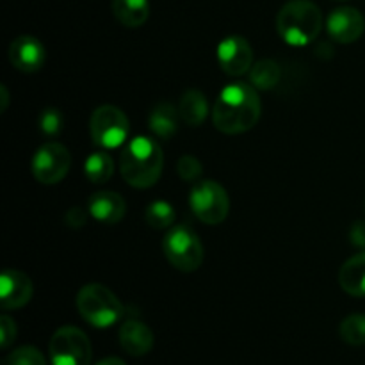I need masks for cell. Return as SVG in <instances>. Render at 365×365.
Listing matches in <instances>:
<instances>
[{"instance_id": "19", "label": "cell", "mask_w": 365, "mask_h": 365, "mask_svg": "<svg viewBox=\"0 0 365 365\" xmlns=\"http://www.w3.org/2000/svg\"><path fill=\"white\" fill-rule=\"evenodd\" d=\"M178 109H175L173 103L163 102L153 107L150 114V128L153 134L160 139H171L178 130Z\"/></svg>"}, {"instance_id": "26", "label": "cell", "mask_w": 365, "mask_h": 365, "mask_svg": "<svg viewBox=\"0 0 365 365\" xmlns=\"http://www.w3.org/2000/svg\"><path fill=\"white\" fill-rule=\"evenodd\" d=\"M178 177L185 182H196L202 175V163L192 155H182L177 163Z\"/></svg>"}, {"instance_id": "6", "label": "cell", "mask_w": 365, "mask_h": 365, "mask_svg": "<svg viewBox=\"0 0 365 365\" xmlns=\"http://www.w3.org/2000/svg\"><path fill=\"white\" fill-rule=\"evenodd\" d=\"M189 207L202 223L220 225L230 212V200L223 185L214 180L196 182L189 192Z\"/></svg>"}, {"instance_id": "5", "label": "cell", "mask_w": 365, "mask_h": 365, "mask_svg": "<svg viewBox=\"0 0 365 365\" xmlns=\"http://www.w3.org/2000/svg\"><path fill=\"white\" fill-rule=\"evenodd\" d=\"M168 262L178 271L192 273L203 264V245L189 225H175L163 241Z\"/></svg>"}, {"instance_id": "14", "label": "cell", "mask_w": 365, "mask_h": 365, "mask_svg": "<svg viewBox=\"0 0 365 365\" xmlns=\"http://www.w3.org/2000/svg\"><path fill=\"white\" fill-rule=\"evenodd\" d=\"M127 203L120 192L114 191H100L89 198L88 212L93 220L100 221L103 225H116L123 220Z\"/></svg>"}, {"instance_id": "17", "label": "cell", "mask_w": 365, "mask_h": 365, "mask_svg": "<svg viewBox=\"0 0 365 365\" xmlns=\"http://www.w3.org/2000/svg\"><path fill=\"white\" fill-rule=\"evenodd\" d=\"M110 7L114 18L128 29L141 27L150 16L148 0H113Z\"/></svg>"}, {"instance_id": "2", "label": "cell", "mask_w": 365, "mask_h": 365, "mask_svg": "<svg viewBox=\"0 0 365 365\" xmlns=\"http://www.w3.org/2000/svg\"><path fill=\"white\" fill-rule=\"evenodd\" d=\"M163 148L152 138H134L120 157L121 177L135 189L155 185L163 175Z\"/></svg>"}, {"instance_id": "20", "label": "cell", "mask_w": 365, "mask_h": 365, "mask_svg": "<svg viewBox=\"0 0 365 365\" xmlns=\"http://www.w3.org/2000/svg\"><path fill=\"white\" fill-rule=\"evenodd\" d=\"M282 77V68L277 61L273 59H262L257 64H253L252 71H250V81H252V86L257 89H262V91H267V89L274 88V86L280 82Z\"/></svg>"}, {"instance_id": "11", "label": "cell", "mask_w": 365, "mask_h": 365, "mask_svg": "<svg viewBox=\"0 0 365 365\" xmlns=\"http://www.w3.org/2000/svg\"><path fill=\"white\" fill-rule=\"evenodd\" d=\"M327 31L334 41L349 45L362 38L365 31V18L355 7H337L327 20Z\"/></svg>"}, {"instance_id": "12", "label": "cell", "mask_w": 365, "mask_h": 365, "mask_svg": "<svg viewBox=\"0 0 365 365\" xmlns=\"http://www.w3.org/2000/svg\"><path fill=\"white\" fill-rule=\"evenodd\" d=\"M32 282L18 269H6L0 277V305L6 310H16L32 299Z\"/></svg>"}, {"instance_id": "9", "label": "cell", "mask_w": 365, "mask_h": 365, "mask_svg": "<svg viewBox=\"0 0 365 365\" xmlns=\"http://www.w3.org/2000/svg\"><path fill=\"white\" fill-rule=\"evenodd\" d=\"M32 175L45 185L59 184L68 175L71 166V155L64 145L48 141L36 150L32 157Z\"/></svg>"}, {"instance_id": "3", "label": "cell", "mask_w": 365, "mask_h": 365, "mask_svg": "<svg viewBox=\"0 0 365 365\" xmlns=\"http://www.w3.org/2000/svg\"><path fill=\"white\" fill-rule=\"evenodd\" d=\"M323 29V13L310 0H291L277 16V31L285 43L305 46L319 36Z\"/></svg>"}, {"instance_id": "18", "label": "cell", "mask_w": 365, "mask_h": 365, "mask_svg": "<svg viewBox=\"0 0 365 365\" xmlns=\"http://www.w3.org/2000/svg\"><path fill=\"white\" fill-rule=\"evenodd\" d=\"M178 114L189 127H200L209 114V102L198 89H189L182 95L178 103Z\"/></svg>"}, {"instance_id": "1", "label": "cell", "mask_w": 365, "mask_h": 365, "mask_svg": "<svg viewBox=\"0 0 365 365\" xmlns=\"http://www.w3.org/2000/svg\"><path fill=\"white\" fill-rule=\"evenodd\" d=\"M262 113L257 88L246 82H232L223 89L214 103V127L228 135L252 130Z\"/></svg>"}, {"instance_id": "21", "label": "cell", "mask_w": 365, "mask_h": 365, "mask_svg": "<svg viewBox=\"0 0 365 365\" xmlns=\"http://www.w3.org/2000/svg\"><path fill=\"white\" fill-rule=\"evenodd\" d=\"M114 173L113 157L107 152H93L84 163V175L93 184H103Z\"/></svg>"}, {"instance_id": "29", "label": "cell", "mask_w": 365, "mask_h": 365, "mask_svg": "<svg viewBox=\"0 0 365 365\" xmlns=\"http://www.w3.org/2000/svg\"><path fill=\"white\" fill-rule=\"evenodd\" d=\"M349 239H351V245L356 246V248H365V221L353 223L351 230H349Z\"/></svg>"}, {"instance_id": "27", "label": "cell", "mask_w": 365, "mask_h": 365, "mask_svg": "<svg viewBox=\"0 0 365 365\" xmlns=\"http://www.w3.org/2000/svg\"><path fill=\"white\" fill-rule=\"evenodd\" d=\"M16 339V323L9 316L0 317V346L4 349L9 348Z\"/></svg>"}, {"instance_id": "10", "label": "cell", "mask_w": 365, "mask_h": 365, "mask_svg": "<svg viewBox=\"0 0 365 365\" xmlns=\"http://www.w3.org/2000/svg\"><path fill=\"white\" fill-rule=\"evenodd\" d=\"M217 63L230 77L245 75L253 64V50L241 36H228L217 45Z\"/></svg>"}, {"instance_id": "23", "label": "cell", "mask_w": 365, "mask_h": 365, "mask_svg": "<svg viewBox=\"0 0 365 365\" xmlns=\"http://www.w3.org/2000/svg\"><path fill=\"white\" fill-rule=\"evenodd\" d=\"M342 341L349 346H365V314H353L339 328Z\"/></svg>"}, {"instance_id": "8", "label": "cell", "mask_w": 365, "mask_h": 365, "mask_svg": "<svg viewBox=\"0 0 365 365\" xmlns=\"http://www.w3.org/2000/svg\"><path fill=\"white\" fill-rule=\"evenodd\" d=\"M89 130L96 145L103 148H118L123 145L130 132L128 118L120 107L100 106L89 120Z\"/></svg>"}, {"instance_id": "30", "label": "cell", "mask_w": 365, "mask_h": 365, "mask_svg": "<svg viewBox=\"0 0 365 365\" xmlns=\"http://www.w3.org/2000/svg\"><path fill=\"white\" fill-rule=\"evenodd\" d=\"M0 96H2V106H0V113L7 109V103H9V93H7L6 86H0Z\"/></svg>"}, {"instance_id": "7", "label": "cell", "mask_w": 365, "mask_h": 365, "mask_svg": "<svg viewBox=\"0 0 365 365\" xmlns=\"http://www.w3.org/2000/svg\"><path fill=\"white\" fill-rule=\"evenodd\" d=\"M52 365H89L93 349L88 335L77 327H63L50 339Z\"/></svg>"}, {"instance_id": "24", "label": "cell", "mask_w": 365, "mask_h": 365, "mask_svg": "<svg viewBox=\"0 0 365 365\" xmlns=\"http://www.w3.org/2000/svg\"><path fill=\"white\" fill-rule=\"evenodd\" d=\"M4 365H46V360L34 346H21L7 356Z\"/></svg>"}, {"instance_id": "16", "label": "cell", "mask_w": 365, "mask_h": 365, "mask_svg": "<svg viewBox=\"0 0 365 365\" xmlns=\"http://www.w3.org/2000/svg\"><path fill=\"white\" fill-rule=\"evenodd\" d=\"M339 285L342 291L355 298L365 296V252L351 257L339 271Z\"/></svg>"}, {"instance_id": "25", "label": "cell", "mask_w": 365, "mask_h": 365, "mask_svg": "<svg viewBox=\"0 0 365 365\" xmlns=\"http://www.w3.org/2000/svg\"><path fill=\"white\" fill-rule=\"evenodd\" d=\"M63 125H64V120L59 109H45L41 114H39V130H41L45 135H48V138H53V135L61 134Z\"/></svg>"}, {"instance_id": "28", "label": "cell", "mask_w": 365, "mask_h": 365, "mask_svg": "<svg viewBox=\"0 0 365 365\" xmlns=\"http://www.w3.org/2000/svg\"><path fill=\"white\" fill-rule=\"evenodd\" d=\"M64 220H66V225L70 228H82L86 225V221H88V214L81 207H73V209L68 210Z\"/></svg>"}, {"instance_id": "4", "label": "cell", "mask_w": 365, "mask_h": 365, "mask_svg": "<svg viewBox=\"0 0 365 365\" xmlns=\"http://www.w3.org/2000/svg\"><path fill=\"white\" fill-rule=\"evenodd\" d=\"M77 309L82 319L95 328H109L123 317V305L113 291L102 284H88L78 291Z\"/></svg>"}, {"instance_id": "22", "label": "cell", "mask_w": 365, "mask_h": 365, "mask_svg": "<svg viewBox=\"0 0 365 365\" xmlns=\"http://www.w3.org/2000/svg\"><path fill=\"white\" fill-rule=\"evenodd\" d=\"M145 221L153 230H166L175 223V209L168 202H153L146 207Z\"/></svg>"}, {"instance_id": "13", "label": "cell", "mask_w": 365, "mask_h": 365, "mask_svg": "<svg viewBox=\"0 0 365 365\" xmlns=\"http://www.w3.org/2000/svg\"><path fill=\"white\" fill-rule=\"evenodd\" d=\"M9 63L24 73H34L45 64V46L34 36H20L9 45Z\"/></svg>"}, {"instance_id": "15", "label": "cell", "mask_w": 365, "mask_h": 365, "mask_svg": "<svg viewBox=\"0 0 365 365\" xmlns=\"http://www.w3.org/2000/svg\"><path fill=\"white\" fill-rule=\"evenodd\" d=\"M120 344L128 355L143 356L153 348V334L141 321L128 319L120 328Z\"/></svg>"}, {"instance_id": "31", "label": "cell", "mask_w": 365, "mask_h": 365, "mask_svg": "<svg viewBox=\"0 0 365 365\" xmlns=\"http://www.w3.org/2000/svg\"><path fill=\"white\" fill-rule=\"evenodd\" d=\"M96 365H127V364H125L121 359H118V356H107V359L100 360Z\"/></svg>"}]
</instances>
